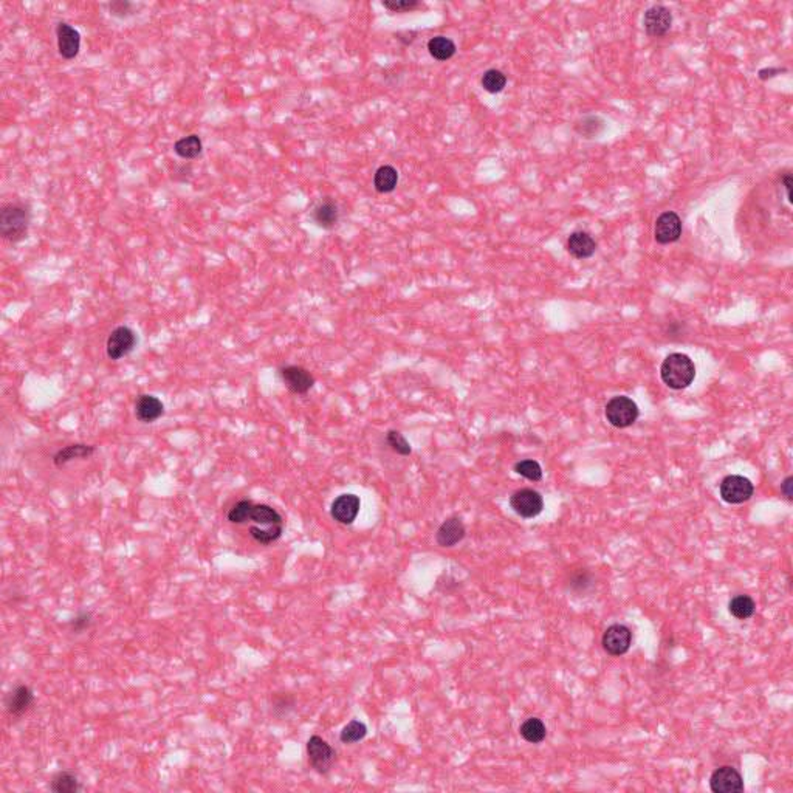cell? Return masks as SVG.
Masks as SVG:
<instances>
[{
    "instance_id": "d4e9b609",
    "label": "cell",
    "mask_w": 793,
    "mask_h": 793,
    "mask_svg": "<svg viewBox=\"0 0 793 793\" xmlns=\"http://www.w3.org/2000/svg\"><path fill=\"white\" fill-rule=\"evenodd\" d=\"M455 44L445 38V36H435V38H431L430 42H428V51H430L431 56L437 61H448L451 59L454 54H455Z\"/></svg>"
},
{
    "instance_id": "484cf974",
    "label": "cell",
    "mask_w": 793,
    "mask_h": 793,
    "mask_svg": "<svg viewBox=\"0 0 793 793\" xmlns=\"http://www.w3.org/2000/svg\"><path fill=\"white\" fill-rule=\"evenodd\" d=\"M519 733L524 737L527 742L530 744H541L547 736V728L541 719L530 717L519 727Z\"/></svg>"
},
{
    "instance_id": "4fadbf2b",
    "label": "cell",
    "mask_w": 793,
    "mask_h": 793,
    "mask_svg": "<svg viewBox=\"0 0 793 793\" xmlns=\"http://www.w3.org/2000/svg\"><path fill=\"white\" fill-rule=\"evenodd\" d=\"M643 25L646 33H648L651 38H660V36L667 34L670 31L672 25V14L667 6L654 5L645 13Z\"/></svg>"
},
{
    "instance_id": "ac0fdd59",
    "label": "cell",
    "mask_w": 793,
    "mask_h": 793,
    "mask_svg": "<svg viewBox=\"0 0 793 793\" xmlns=\"http://www.w3.org/2000/svg\"><path fill=\"white\" fill-rule=\"evenodd\" d=\"M34 702V694L30 687L19 685L16 687L6 697V711L10 716H22L25 711H29Z\"/></svg>"
},
{
    "instance_id": "5b68a950",
    "label": "cell",
    "mask_w": 793,
    "mask_h": 793,
    "mask_svg": "<svg viewBox=\"0 0 793 793\" xmlns=\"http://www.w3.org/2000/svg\"><path fill=\"white\" fill-rule=\"evenodd\" d=\"M606 418L610 425L622 430V428H627L637 422L639 406L632 398L626 395L614 397L606 405Z\"/></svg>"
},
{
    "instance_id": "ffe728a7",
    "label": "cell",
    "mask_w": 793,
    "mask_h": 793,
    "mask_svg": "<svg viewBox=\"0 0 793 793\" xmlns=\"http://www.w3.org/2000/svg\"><path fill=\"white\" fill-rule=\"evenodd\" d=\"M313 221L315 223L324 228V230H332V228L340 221V208L332 198H324L318 203L313 209Z\"/></svg>"
},
{
    "instance_id": "83f0119b",
    "label": "cell",
    "mask_w": 793,
    "mask_h": 793,
    "mask_svg": "<svg viewBox=\"0 0 793 793\" xmlns=\"http://www.w3.org/2000/svg\"><path fill=\"white\" fill-rule=\"evenodd\" d=\"M728 610H730V614L737 618V620H747L753 617L754 610H756V605L752 597L749 595H736L730 600V603H728Z\"/></svg>"
},
{
    "instance_id": "cb8c5ba5",
    "label": "cell",
    "mask_w": 793,
    "mask_h": 793,
    "mask_svg": "<svg viewBox=\"0 0 793 793\" xmlns=\"http://www.w3.org/2000/svg\"><path fill=\"white\" fill-rule=\"evenodd\" d=\"M50 789L54 793H78L83 790V786H81V782L78 781L76 774L64 770L54 774L50 784Z\"/></svg>"
},
{
    "instance_id": "7c38bea8",
    "label": "cell",
    "mask_w": 793,
    "mask_h": 793,
    "mask_svg": "<svg viewBox=\"0 0 793 793\" xmlns=\"http://www.w3.org/2000/svg\"><path fill=\"white\" fill-rule=\"evenodd\" d=\"M56 41L58 51L64 59H75L81 50V33L75 26L67 22H59L56 25Z\"/></svg>"
},
{
    "instance_id": "d6986e66",
    "label": "cell",
    "mask_w": 793,
    "mask_h": 793,
    "mask_svg": "<svg viewBox=\"0 0 793 793\" xmlns=\"http://www.w3.org/2000/svg\"><path fill=\"white\" fill-rule=\"evenodd\" d=\"M567 250L573 258L587 259L597 250V243L586 231H575L569 236Z\"/></svg>"
},
{
    "instance_id": "3957f363",
    "label": "cell",
    "mask_w": 793,
    "mask_h": 793,
    "mask_svg": "<svg viewBox=\"0 0 793 793\" xmlns=\"http://www.w3.org/2000/svg\"><path fill=\"white\" fill-rule=\"evenodd\" d=\"M138 344V336L129 325H118L108 333L106 341V355L108 360L120 361L132 353Z\"/></svg>"
},
{
    "instance_id": "4316f807",
    "label": "cell",
    "mask_w": 793,
    "mask_h": 793,
    "mask_svg": "<svg viewBox=\"0 0 793 793\" xmlns=\"http://www.w3.org/2000/svg\"><path fill=\"white\" fill-rule=\"evenodd\" d=\"M250 536L254 541L262 545H270L281 540L282 533H284V525H271V527H259L251 525L248 528Z\"/></svg>"
},
{
    "instance_id": "d590c367",
    "label": "cell",
    "mask_w": 793,
    "mask_h": 793,
    "mask_svg": "<svg viewBox=\"0 0 793 793\" xmlns=\"http://www.w3.org/2000/svg\"><path fill=\"white\" fill-rule=\"evenodd\" d=\"M92 622H94L92 614H90V612H79L75 618L70 620L69 625H70L73 632L83 634L84 631H87L90 626H92Z\"/></svg>"
},
{
    "instance_id": "5bb4252c",
    "label": "cell",
    "mask_w": 793,
    "mask_h": 793,
    "mask_svg": "<svg viewBox=\"0 0 793 793\" xmlns=\"http://www.w3.org/2000/svg\"><path fill=\"white\" fill-rule=\"evenodd\" d=\"M655 241L662 245H668L680 239L682 236V221L676 213H663L654 228Z\"/></svg>"
},
{
    "instance_id": "9a60e30c",
    "label": "cell",
    "mask_w": 793,
    "mask_h": 793,
    "mask_svg": "<svg viewBox=\"0 0 793 793\" xmlns=\"http://www.w3.org/2000/svg\"><path fill=\"white\" fill-rule=\"evenodd\" d=\"M165 415V403L152 394H141L135 400V417L141 423H153Z\"/></svg>"
},
{
    "instance_id": "74e56055",
    "label": "cell",
    "mask_w": 793,
    "mask_h": 793,
    "mask_svg": "<svg viewBox=\"0 0 793 793\" xmlns=\"http://www.w3.org/2000/svg\"><path fill=\"white\" fill-rule=\"evenodd\" d=\"M781 71H784V70H779V69H764V70H759L758 76H759L761 79H769V78H773L774 75H777V73H781Z\"/></svg>"
},
{
    "instance_id": "9c48e42d",
    "label": "cell",
    "mask_w": 793,
    "mask_h": 793,
    "mask_svg": "<svg viewBox=\"0 0 793 793\" xmlns=\"http://www.w3.org/2000/svg\"><path fill=\"white\" fill-rule=\"evenodd\" d=\"M601 643H603V648L609 655L620 657L631 648L632 631L625 625H612L605 631Z\"/></svg>"
},
{
    "instance_id": "f1b7e54d",
    "label": "cell",
    "mask_w": 793,
    "mask_h": 793,
    "mask_svg": "<svg viewBox=\"0 0 793 793\" xmlns=\"http://www.w3.org/2000/svg\"><path fill=\"white\" fill-rule=\"evenodd\" d=\"M368 734V727L364 722L353 719L348 725H345L340 733V741L343 744H357L363 741Z\"/></svg>"
},
{
    "instance_id": "7a4b0ae2",
    "label": "cell",
    "mask_w": 793,
    "mask_h": 793,
    "mask_svg": "<svg viewBox=\"0 0 793 793\" xmlns=\"http://www.w3.org/2000/svg\"><path fill=\"white\" fill-rule=\"evenodd\" d=\"M660 375L665 385L671 389H685L696 377V366L685 353H671L662 363Z\"/></svg>"
},
{
    "instance_id": "6da1fadb",
    "label": "cell",
    "mask_w": 793,
    "mask_h": 793,
    "mask_svg": "<svg viewBox=\"0 0 793 793\" xmlns=\"http://www.w3.org/2000/svg\"><path fill=\"white\" fill-rule=\"evenodd\" d=\"M31 209L24 202H8L0 208V236L2 239L17 243L29 234Z\"/></svg>"
},
{
    "instance_id": "30bf717a",
    "label": "cell",
    "mask_w": 793,
    "mask_h": 793,
    "mask_svg": "<svg viewBox=\"0 0 793 793\" xmlns=\"http://www.w3.org/2000/svg\"><path fill=\"white\" fill-rule=\"evenodd\" d=\"M709 787L714 793H741L744 792V779L736 769L722 765L711 774Z\"/></svg>"
},
{
    "instance_id": "836d02e7",
    "label": "cell",
    "mask_w": 793,
    "mask_h": 793,
    "mask_svg": "<svg viewBox=\"0 0 793 793\" xmlns=\"http://www.w3.org/2000/svg\"><path fill=\"white\" fill-rule=\"evenodd\" d=\"M418 5H420L418 4V0H385V2H383V6L392 13L413 11Z\"/></svg>"
},
{
    "instance_id": "2e32d148",
    "label": "cell",
    "mask_w": 793,
    "mask_h": 793,
    "mask_svg": "<svg viewBox=\"0 0 793 793\" xmlns=\"http://www.w3.org/2000/svg\"><path fill=\"white\" fill-rule=\"evenodd\" d=\"M95 453H96L95 445L70 443V445H66L64 448H61V450L54 453L51 460H53L54 467L62 468L73 460H87V459L92 458Z\"/></svg>"
},
{
    "instance_id": "52a82bcc",
    "label": "cell",
    "mask_w": 793,
    "mask_h": 793,
    "mask_svg": "<svg viewBox=\"0 0 793 793\" xmlns=\"http://www.w3.org/2000/svg\"><path fill=\"white\" fill-rule=\"evenodd\" d=\"M510 507L513 512L524 519H532L541 515L544 508V499L541 493L532 488H521L510 496Z\"/></svg>"
},
{
    "instance_id": "1f68e13d",
    "label": "cell",
    "mask_w": 793,
    "mask_h": 793,
    "mask_svg": "<svg viewBox=\"0 0 793 793\" xmlns=\"http://www.w3.org/2000/svg\"><path fill=\"white\" fill-rule=\"evenodd\" d=\"M515 471L519 474V476H522L528 480H533L537 482L542 479V468L541 465L537 463L536 460H521L515 465Z\"/></svg>"
},
{
    "instance_id": "603a6c76",
    "label": "cell",
    "mask_w": 793,
    "mask_h": 793,
    "mask_svg": "<svg viewBox=\"0 0 793 793\" xmlns=\"http://www.w3.org/2000/svg\"><path fill=\"white\" fill-rule=\"evenodd\" d=\"M202 151L203 143L197 133L186 135L174 143V152L183 160H194L202 153Z\"/></svg>"
},
{
    "instance_id": "8992f818",
    "label": "cell",
    "mask_w": 793,
    "mask_h": 793,
    "mask_svg": "<svg viewBox=\"0 0 793 793\" xmlns=\"http://www.w3.org/2000/svg\"><path fill=\"white\" fill-rule=\"evenodd\" d=\"M719 491H721V497L727 504L737 505V504L747 502V500L753 496L754 487L750 479H747L744 476H737V474H732V476H727L722 479Z\"/></svg>"
},
{
    "instance_id": "277c9868",
    "label": "cell",
    "mask_w": 793,
    "mask_h": 793,
    "mask_svg": "<svg viewBox=\"0 0 793 793\" xmlns=\"http://www.w3.org/2000/svg\"><path fill=\"white\" fill-rule=\"evenodd\" d=\"M307 758L308 764L316 773L327 774L332 770V765L336 758L333 747L323 739L321 736L313 734L307 741Z\"/></svg>"
},
{
    "instance_id": "d6a6232c",
    "label": "cell",
    "mask_w": 793,
    "mask_h": 793,
    "mask_svg": "<svg viewBox=\"0 0 793 793\" xmlns=\"http://www.w3.org/2000/svg\"><path fill=\"white\" fill-rule=\"evenodd\" d=\"M386 443L390 446V450L400 454V455H409L413 453L411 445L405 439V435L402 433H398L395 430H390L386 434Z\"/></svg>"
},
{
    "instance_id": "f546056e",
    "label": "cell",
    "mask_w": 793,
    "mask_h": 793,
    "mask_svg": "<svg viewBox=\"0 0 793 793\" xmlns=\"http://www.w3.org/2000/svg\"><path fill=\"white\" fill-rule=\"evenodd\" d=\"M480 84L488 94H499L507 86V76L500 70L490 69L482 75Z\"/></svg>"
},
{
    "instance_id": "7402d4cb",
    "label": "cell",
    "mask_w": 793,
    "mask_h": 793,
    "mask_svg": "<svg viewBox=\"0 0 793 793\" xmlns=\"http://www.w3.org/2000/svg\"><path fill=\"white\" fill-rule=\"evenodd\" d=\"M398 185V172L394 166L383 165L373 174V188L380 194H389Z\"/></svg>"
},
{
    "instance_id": "ba28073f",
    "label": "cell",
    "mask_w": 793,
    "mask_h": 793,
    "mask_svg": "<svg viewBox=\"0 0 793 793\" xmlns=\"http://www.w3.org/2000/svg\"><path fill=\"white\" fill-rule=\"evenodd\" d=\"M279 377L286 388L295 395H305L315 386V377L312 372L303 366L290 364L279 369Z\"/></svg>"
},
{
    "instance_id": "4dcf8cb0",
    "label": "cell",
    "mask_w": 793,
    "mask_h": 793,
    "mask_svg": "<svg viewBox=\"0 0 793 793\" xmlns=\"http://www.w3.org/2000/svg\"><path fill=\"white\" fill-rule=\"evenodd\" d=\"M251 505H253V500H250V499L239 500V502H236L230 510H228L226 519L231 524H237V525L248 522L250 521Z\"/></svg>"
},
{
    "instance_id": "e0dca14e",
    "label": "cell",
    "mask_w": 793,
    "mask_h": 793,
    "mask_svg": "<svg viewBox=\"0 0 793 793\" xmlns=\"http://www.w3.org/2000/svg\"><path fill=\"white\" fill-rule=\"evenodd\" d=\"M465 535H467V528H465L462 519L450 517L439 527L435 533V541L440 547H454L463 540Z\"/></svg>"
},
{
    "instance_id": "44dd1931",
    "label": "cell",
    "mask_w": 793,
    "mask_h": 793,
    "mask_svg": "<svg viewBox=\"0 0 793 793\" xmlns=\"http://www.w3.org/2000/svg\"><path fill=\"white\" fill-rule=\"evenodd\" d=\"M250 521L259 527H271V525H284V517L281 516L276 508H273L267 504H254L250 510Z\"/></svg>"
},
{
    "instance_id": "e575fe53",
    "label": "cell",
    "mask_w": 793,
    "mask_h": 793,
    "mask_svg": "<svg viewBox=\"0 0 793 793\" xmlns=\"http://www.w3.org/2000/svg\"><path fill=\"white\" fill-rule=\"evenodd\" d=\"M133 8L135 5L132 2H127V0H113V2L108 4V11H111L113 17H120V19L133 14Z\"/></svg>"
},
{
    "instance_id": "8d00e7d4",
    "label": "cell",
    "mask_w": 793,
    "mask_h": 793,
    "mask_svg": "<svg viewBox=\"0 0 793 793\" xmlns=\"http://www.w3.org/2000/svg\"><path fill=\"white\" fill-rule=\"evenodd\" d=\"M781 491L784 493V496L787 497V500L793 499V478L789 476L786 480L781 484Z\"/></svg>"
},
{
    "instance_id": "8fae6325",
    "label": "cell",
    "mask_w": 793,
    "mask_h": 793,
    "mask_svg": "<svg viewBox=\"0 0 793 793\" xmlns=\"http://www.w3.org/2000/svg\"><path fill=\"white\" fill-rule=\"evenodd\" d=\"M361 508V500L357 495L344 493L338 497H335L330 507V516L338 524L350 525L355 522Z\"/></svg>"
},
{
    "instance_id": "f35d334b",
    "label": "cell",
    "mask_w": 793,
    "mask_h": 793,
    "mask_svg": "<svg viewBox=\"0 0 793 793\" xmlns=\"http://www.w3.org/2000/svg\"><path fill=\"white\" fill-rule=\"evenodd\" d=\"M782 183H784V188H786L789 203H792V194H790V189H792V176H790V174L784 176V177H782Z\"/></svg>"
}]
</instances>
